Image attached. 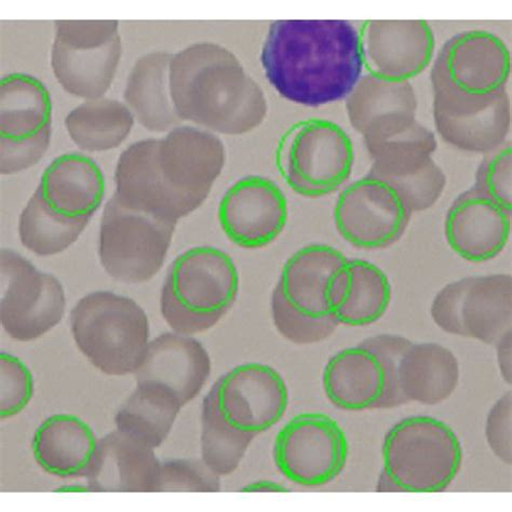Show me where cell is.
Instances as JSON below:
<instances>
[{"instance_id": "4dcf8cb0", "label": "cell", "mask_w": 512, "mask_h": 512, "mask_svg": "<svg viewBox=\"0 0 512 512\" xmlns=\"http://www.w3.org/2000/svg\"><path fill=\"white\" fill-rule=\"evenodd\" d=\"M182 406L170 389L139 383L115 417L117 429L146 447L157 449L168 437Z\"/></svg>"}, {"instance_id": "d6a6232c", "label": "cell", "mask_w": 512, "mask_h": 512, "mask_svg": "<svg viewBox=\"0 0 512 512\" xmlns=\"http://www.w3.org/2000/svg\"><path fill=\"white\" fill-rule=\"evenodd\" d=\"M129 107L116 100H88L65 120L67 131L79 148L88 152L113 150L123 143L133 127Z\"/></svg>"}, {"instance_id": "4316f807", "label": "cell", "mask_w": 512, "mask_h": 512, "mask_svg": "<svg viewBox=\"0 0 512 512\" xmlns=\"http://www.w3.org/2000/svg\"><path fill=\"white\" fill-rule=\"evenodd\" d=\"M434 118L441 138L460 150L488 154L506 142L511 125L507 91L476 106H457L434 99Z\"/></svg>"}, {"instance_id": "7a4b0ae2", "label": "cell", "mask_w": 512, "mask_h": 512, "mask_svg": "<svg viewBox=\"0 0 512 512\" xmlns=\"http://www.w3.org/2000/svg\"><path fill=\"white\" fill-rule=\"evenodd\" d=\"M261 62L282 98L309 107L346 99L365 67L360 34L343 20L274 22Z\"/></svg>"}, {"instance_id": "e0dca14e", "label": "cell", "mask_w": 512, "mask_h": 512, "mask_svg": "<svg viewBox=\"0 0 512 512\" xmlns=\"http://www.w3.org/2000/svg\"><path fill=\"white\" fill-rule=\"evenodd\" d=\"M348 451L345 431L333 417L306 412L294 416L277 434L274 462L288 481L320 488L343 473Z\"/></svg>"}, {"instance_id": "836d02e7", "label": "cell", "mask_w": 512, "mask_h": 512, "mask_svg": "<svg viewBox=\"0 0 512 512\" xmlns=\"http://www.w3.org/2000/svg\"><path fill=\"white\" fill-rule=\"evenodd\" d=\"M220 476L201 460H171L161 464L157 492H219Z\"/></svg>"}, {"instance_id": "83f0119b", "label": "cell", "mask_w": 512, "mask_h": 512, "mask_svg": "<svg viewBox=\"0 0 512 512\" xmlns=\"http://www.w3.org/2000/svg\"><path fill=\"white\" fill-rule=\"evenodd\" d=\"M99 449L91 427L72 414L52 415L33 438L36 463L45 473L59 478H87Z\"/></svg>"}, {"instance_id": "1f68e13d", "label": "cell", "mask_w": 512, "mask_h": 512, "mask_svg": "<svg viewBox=\"0 0 512 512\" xmlns=\"http://www.w3.org/2000/svg\"><path fill=\"white\" fill-rule=\"evenodd\" d=\"M373 160L371 171L386 181L406 178L433 161L437 150L435 134L413 121L384 137L363 140Z\"/></svg>"}, {"instance_id": "ab89813d", "label": "cell", "mask_w": 512, "mask_h": 512, "mask_svg": "<svg viewBox=\"0 0 512 512\" xmlns=\"http://www.w3.org/2000/svg\"><path fill=\"white\" fill-rule=\"evenodd\" d=\"M242 492H274V493H282L289 492V490L278 482L271 480H261L258 482H253L247 485L246 488L242 489Z\"/></svg>"}, {"instance_id": "ac0fdd59", "label": "cell", "mask_w": 512, "mask_h": 512, "mask_svg": "<svg viewBox=\"0 0 512 512\" xmlns=\"http://www.w3.org/2000/svg\"><path fill=\"white\" fill-rule=\"evenodd\" d=\"M3 328L20 342L40 338L62 320L65 294L59 280L38 272L17 252L3 250L0 256Z\"/></svg>"}, {"instance_id": "484cf974", "label": "cell", "mask_w": 512, "mask_h": 512, "mask_svg": "<svg viewBox=\"0 0 512 512\" xmlns=\"http://www.w3.org/2000/svg\"><path fill=\"white\" fill-rule=\"evenodd\" d=\"M160 468L154 449L117 429L99 441L88 488L92 492H157Z\"/></svg>"}, {"instance_id": "d4e9b609", "label": "cell", "mask_w": 512, "mask_h": 512, "mask_svg": "<svg viewBox=\"0 0 512 512\" xmlns=\"http://www.w3.org/2000/svg\"><path fill=\"white\" fill-rule=\"evenodd\" d=\"M350 125L363 140L396 132L416 120L417 99L410 83L362 75L345 99Z\"/></svg>"}, {"instance_id": "7402d4cb", "label": "cell", "mask_w": 512, "mask_h": 512, "mask_svg": "<svg viewBox=\"0 0 512 512\" xmlns=\"http://www.w3.org/2000/svg\"><path fill=\"white\" fill-rule=\"evenodd\" d=\"M444 232L449 246L462 259L487 262L496 258L507 245L511 212L473 187L453 202Z\"/></svg>"}, {"instance_id": "ba28073f", "label": "cell", "mask_w": 512, "mask_h": 512, "mask_svg": "<svg viewBox=\"0 0 512 512\" xmlns=\"http://www.w3.org/2000/svg\"><path fill=\"white\" fill-rule=\"evenodd\" d=\"M346 256L325 245L305 247L291 256L273 292L272 315L279 333L298 345L325 341L339 327L330 315L328 281Z\"/></svg>"}, {"instance_id": "2e32d148", "label": "cell", "mask_w": 512, "mask_h": 512, "mask_svg": "<svg viewBox=\"0 0 512 512\" xmlns=\"http://www.w3.org/2000/svg\"><path fill=\"white\" fill-rule=\"evenodd\" d=\"M430 314L444 332L495 345L511 332V275L451 282L436 295Z\"/></svg>"}, {"instance_id": "5bb4252c", "label": "cell", "mask_w": 512, "mask_h": 512, "mask_svg": "<svg viewBox=\"0 0 512 512\" xmlns=\"http://www.w3.org/2000/svg\"><path fill=\"white\" fill-rule=\"evenodd\" d=\"M177 224L129 209L113 196L104 210L100 258L105 271L124 284H142L164 265Z\"/></svg>"}, {"instance_id": "52a82bcc", "label": "cell", "mask_w": 512, "mask_h": 512, "mask_svg": "<svg viewBox=\"0 0 512 512\" xmlns=\"http://www.w3.org/2000/svg\"><path fill=\"white\" fill-rule=\"evenodd\" d=\"M463 458L461 440L447 423L415 415L388 430L382 446L381 474L398 493L436 494L450 487L460 473Z\"/></svg>"}, {"instance_id": "603a6c76", "label": "cell", "mask_w": 512, "mask_h": 512, "mask_svg": "<svg viewBox=\"0 0 512 512\" xmlns=\"http://www.w3.org/2000/svg\"><path fill=\"white\" fill-rule=\"evenodd\" d=\"M211 360L204 346L188 335L165 333L148 343L137 383L164 386L177 396L181 406L192 401L207 383Z\"/></svg>"}, {"instance_id": "44dd1931", "label": "cell", "mask_w": 512, "mask_h": 512, "mask_svg": "<svg viewBox=\"0 0 512 512\" xmlns=\"http://www.w3.org/2000/svg\"><path fill=\"white\" fill-rule=\"evenodd\" d=\"M369 73L395 83H410L433 60L436 40L424 20H374L360 33Z\"/></svg>"}, {"instance_id": "f35d334b", "label": "cell", "mask_w": 512, "mask_h": 512, "mask_svg": "<svg viewBox=\"0 0 512 512\" xmlns=\"http://www.w3.org/2000/svg\"><path fill=\"white\" fill-rule=\"evenodd\" d=\"M511 332L507 333L503 338L498 341L494 346L497 349V362L500 367L501 374L504 381L511 386L512 384V366H511Z\"/></svg>"}, {"instance_id": "8d00e7d4", "label": "cell", "mask_w": 512, "mask_h": 512, "mask_svg": "<svg viewBox=\"0 0 512 512\" xmlns=\"http://www.w3.org/2000/svg\"><path fill=\"white\" fill-rule=\"evenodd\" d=\"M34 392L33 376L18 358L2 354V420L22 412Z\"/></svg>"}, {"instance_id": "5b68a950", "label": "cell", "mask_w": 512, "mask_h": 512, "mask_svg": "<svg viewBox=\"0 0 512 512\" xmlns=\"http://www.w3.org/2000/svg\"><path fill=\"white\" fill-rule=\"evenodd\" d=\"M104 195L105 179L96 161L77 153L56 158L21 214L22 244L40 256L64 251L84 232Z\"/></svg>"}, {"instance_id": "9c48e42d", "label": "cell", "mask_w": 512, "mask_h": 512, "mask_svg": "<svg viewBox=\"0 0 512 512\" xmlns=\"http://www.w3.org/2000/svg\"><path fill=\"white\" fill-rule=\"evenodd\" d=\"M76 344L92 365L109 375L136 372L150 339V322L133 300L94 292L71 313Z\"/></svg>"}, {"instance_id": "8fae6325", "label": "cell", "mask_w": 512, "mask_h": 512, "mask_svg": "<svg viewBox=\"0 0 512 512\" xmlns=\"http://www.w3.org/2000/svg\"><path fill=\"white\" fill-rule=\"evenodd\" d=\"M355 152L352 139L333 121H299L281 137L276 165L292 190L306 198L328 196L352 175Z\"/></svg>"}, {"instance_id": "ffe728a7", "label": "cell", "mask_w": 512, "mask_h": 512, "mask_svg": "<svg viewBox=\"0 0 512 512\" xmlns=\"http://www.w3.org/2000/svg\"><path fill=\"white\" fill-rule=\"evenodd\" d=\"M288 201L280 187L267 178H242L223 196L219 220L223 232L235 245L261 249L284 232Z\"/></svg>"}, {"instance_id": "30bf717a", "label": "cell", "mask_w": 512, "mask_h": 512, "mask_svg": "<svg viewBox=\"0 0 512 512\" xmlns=\"http://www.w3.org/2000/svg\"><path fill=\"white\" fill-rule=\"evenodd\" d=\"M412 342L381 334L333 356L322 375L323 390L334 407L347 412L403 406L397 384L398 361Z\"/></svg>"}, {"instance_id": "74e56055", "label": "cell", "mask_w": 512, "mask_h": 512, "mask_svg": "<svg viewBox=\"0 0 512 512\" xmlns=\"http://www.w3.org/2000/svg\"><path fill=\"white\" fill-rule=\"evenodd\" d=\"M485 438L493 454L505 465L512 464V393L498 399L485 423Z\"/></svg>"}, {"instance_id": "4fadbf2b", "label": "cell", "mask_w": 512, "mask_h": 512, "mask_svg": "<svg viewBox=\"0 0 512 512\" xmlns=\"http://www.w3.org/2000/svg\"><path fill=\"white\" fill-rule=\"evenodd\" d=\"M121 51L117 21H57L51 65L67 92L96 100L110 89Z\"/></svg>"}, {"instance_id": "6da1fadb", "label": "cell", "mask_w": 512, "mask_h": 512, "mask_svg": "<svg viewBox=\"0 0 512 512\" xmlns=\"http://www.w3.org/2000/svg\"><path fill=\"white\" fill-rule=\"evenodd\" d=\"M224 164V145L215 134L181 125L120 156L114 196L129 209L177 224L207 199Z\"/></svg>"}, {"instance_id": "d6986e66", "label": "cell", "mask_w": 512, "mask_h": 512, "mask_svg": "<svg viewBox=\"0 0 512 512\" xmlns=\"http://www.w3.org/2000/svg\"><path fill=\"white\" fill-rule=\"evenodd\" d=\"M411 214L392 184L369 173L341 193L334 209V223L349 245L381 250L401 238Z\"/></svg>"}, {"instance_id": "f1b7e54d", "label": "cell", "mask_w": 512, "mask_h": 512, "mask_svg": "<svg viewBox=\"0 0 512 512\" xmlns=\"http://www.w3.org/2000/svg\"><path fill=\"white\" fill-rule=\"evenodd\" d=\"M458 381L456 357L437 343H411L398 361L397 384L403 404L437 406L452 397Z\"/></svg>"}, {"instance_id": "9a60e30c", "label": "cell", "mask_w": 512, "mask_h": 512, "mask_svg": "<svg viewBox=\"0 0 512 512\" xmlns=\"http://www.w3.org/2000/svg\"><path fill=\"white\" fill-rule=\"evenodd\" d=\"M52 102L43 82L10 74L0 83V170L15 174L35 166L51 136Z\"/></svg>"}, {"instance_id": "f546056e", "label": "cell", "mask_w": 512, "mask_h": 512, "mask_svg": "<svg viewBox=\"0 0 512 512\" xmlns=\"http://www.w3.org/2000/svg\"><path fill=\"white\" fill-rule=\"evenodd\" d=\"M171 53L155 51L140 58L127 80L125 100L141 126L169 132L182 125L170 90Z\"/></svg>"}, {"instance_id": "e575fe53", "label": "cell", "mask_w": 512, "mask_h": 512, "mask_svg": "<svg viewBox=\"0 0 512 512\" xmlns=\"http://www.w3.org/2000/svg\"><path fill=\"white\" fill-rule=\"evenodd\" d=\"M511 173V143L506 141L485 156L477 171L474 187L497 205L511 212Z\"/></svg>"}, {"instance_id": "d590c367", "label": "cell", "mask_w": 512, "mask_h": 512, "mask_svg": "<svg viewBox=\"0 0 512 512\" xmlns=\"http://www.w3.org/2000/svg\"><path fill=\"white\" fill-rule=\"evenodd\" d=\"M387 182L396 188L409 210L413 213L425 211L433 207L443 193L447 179L446 175H444L443 171L433 160L422 170L409 175V177Z\"/></svg>"}, {"instance_id": "8992f818", "label": "cell", "mask_w": 512, "mask_h": 512, "mask_svg": "<svg viewBox=\"0 0 512 512\" xmlns=\"http://www.w3.org/2000/svg\"><path fill=\"white\" fill-rule=\"evenodd\" d=\"M238 292L239 275L231 256L217 248H193L169 268L161 314L177 333L204 332L231 311Z\"/></svg>"}, {"instance_id": "3957f363", "label": "cell", "mask_w": 512, "mask_h": 512, "mask_svg": "<svg viewBox=\"0 0 512 512\" xmlns=\"http://www.w3.org/2000/svg\"><path fill=\"white\" fill-rule=\"evenodd\" d=\"M170 90L182 121L227 136L258 128L268 111L260 85L233 52L218 44L198 43L175 53Z\"/></svg>"}, {"instance_id": "cb8c5ba5", "label": "cell", "mask_w": 512, "mask_h": 512, "mask_svg": "<svg viewBox=\"0 0 512 512\" xmlns=\"http://www.w3.org/2000/svg\"><path fill=\"white\" fill-rule=\"evenodd\" d=\"M326 299L339 326L367 327L387 312L392 286L381 268L368 261L347 259L331 275Z\"/></svg>"}, {"instance_id": "277c9868", "label": "cell", "mask_w": 512, "mask_h": 512, "mask_svg": "<svg viewBox=\"0 0 512 512\" xmlns=\"http://www.w3.org/2000/svg\"><path fill=\"white\" fill-rule=\"evenodd\" d=\"M289 389L274 368L247 363L215 382L201 413V456L215 474L234 473L256 436L276 426Z\"/></svg>"}, {"instance_id": "7c38bea8", "label": "cell", "mask_w": 512, "mask_h": 512, "mask_svg": "<svg viewBox=\"0 0 512 512\" xmlns=\"http://www.w3.org/2000/svg\"><path fill=\"white\" fill-rule=\"evenodd\" d=\"M510 74V51L500 37L488 31H466L443 45L431 83L436 98L476 106L506 92Z\"/></svg>"}]
</instances>
